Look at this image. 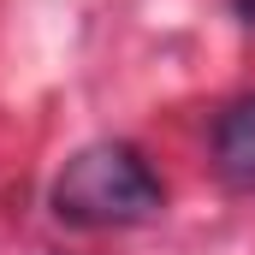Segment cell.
<instances>
[{
    "label": "cell",
    "mask_w": 255,
    "mask_h": 255,
    "mask_svg": "<svg viewBox=\"0 0 255 255\" xmlns=\"http://www.w3.org/2000/svg\"><path fill=\"white\" fill-rule=\"evenodd\" d=\"M48 208L60 226H77V232H125V226H142L166 208V184L154 178L142 148L89 142L60 166Z\"/></svg>",
    "instance_id": "6da1fadb"
},
{
    "label": "cell",
    "mask_w": 255,
    "mask_h": 255,
    "mask_svg": "<svg viewBox=\"0 0 255 255\" xmlns=\"http://www.w3.org/2000/svg\"><path fill=\"white\" fill-rule=\"evenodd\" d=\"M214 172L232 190H255V95H238L214 119Z\"/></svg>",
    "instance_id": "7a4b0ae2"
},
{
    "label": "cell",
    "mask_w": 255,
    "mask_h": 255,
    "mask_svg": "<svg viewBox=\"0 0 255 255\" xmlns=\"http://www.w3.org/2000/svg\"><path fill=\"white\" fill-rule=\"evenodd\" d=\"M238 12H244V24H255V0H238Z\"/></svg>",
    "instance_id": "3957f363"
}]
</instances>
